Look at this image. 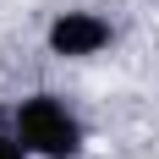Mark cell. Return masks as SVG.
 <instances>
[{
	"label": "cell",
	"instance_id": "6da1fadb",
	"mask_svg": "<svg viewBox=\"0 0 159 159\" xmlns=\"http://www.w3.org/2000/svg\"><path fill=\"white\" fill-rule=\"evenodd\" d=\"M11 132L22 137L33 159H82L88 154V126H82V115L66 104L61 93H22L11 104Z\"/></svg>",
	"mask_w": 159,
	"mask_h": 159
},
{
	"label": "cell",
	"instance_id": "7a4b0ae2",
	"mask_svg": "<svg viewBox=\"0 0 159 159\" xmlns=\"http://www.w3.org/2000/svg\"><path fill=\"white\" fill-rule=\"evenodd\" d=\"M115 44V22L93 6H66L44 22V49L55 61H99Z\"/></svg>",
	"mask_w": 159,
	"mask_h": 159
},
{
	"label": "cell",
	"instance_id": "3957f363",
	"mask_svg": "<svg viewBox=\"0 0 159 159\" xmlns=\"http://www.w3.org/2000/svg\"><path fill=\"white\" fill-rule=\"evenodd\" d=\"M0 159H33L28 148H22V137H16L11 126H0Z\"/></svg>",
	"mask_w": 159,
	"mask_h": 159
},
{
	"label": "cell",
	"instance_id": "277c9868",
	"mask_svg": "<svg viewBox=\"0 0 159 159\" xmlns=\"http://www.w3.org/2000/svg\"><path fill=\"white\" fill-rule=\"evenodd\" d=\"M0 126H11V110H6V99H0Z\"/></svg>",
	"mask_w": 159,
	"mask_h": 159
}]
</instances>
